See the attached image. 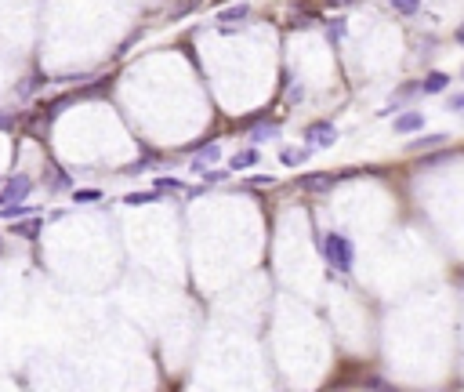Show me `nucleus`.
<instances>
[{
    "label": "nucleus",
    "mask_w": 464,
    "mask_h": 392,
    "mask_svg": "<svg viewBox=\"0 0 464 392\" xmlns=\"http://www.w3.org/2000/svg\"><path fill=\"white\" fill-rule=\"evenodd\" d=\"M251 163H257V149H243V153H236V157H232V171L251 168Z\"/></svg>",
    "instance_id": "nucleus-9"
},
{
    "label": "nucleus",
    "mask_w": 464,
    "mask_h": 392,
    "mask_svg": "<svg viewBox=\"0 0 464 392\" xmlns=\"http://www.w3.org/2000/svg\"><path fill=\"white\" fill-rule=\"evenodd\" d=\"M461 77H464V69H461Z\"/></svg>",
    "instance_id": "nucleus-16"
},
{
    "label": "nucleus",
    "mask_w": 464,
    "mask_h": 392,
    "mask_svg": "<svg viewBox=\"0 0 464 392\" xmlns=\"http://www.w3.org/2000/svg\"><path fill=\"white\" fill-rule=\"evenodd\" d=\"M30 189H33V182H30V178H11L4 189H0V200H4V204H8V200L30 196Z\"/></svg>",
    "instance_id": "nucleus-4"
},
{
    "label": "nucleus",
    "mask_w": 464,
    "mask_h": 392,
    "mask_svg": "<svg viewBox=\"0 0 464 392\" xmlns=\"http://www.w3.org/2000/svg\"><path fill=\"white\" fill-rule=\"evenodd\" d=\"M243 19H247V4H240L232 11H222V19H218V22H222V30H229L232 22H243Z\"/></svg>",
    "instance_id": "nucleus-8"
},
{
    "label": "nucleus",
    "mask_w": 464,
    "mask_h": 392,
    "mask_svg": "<svg viewBox=\"0 0 464 392\" xmlns=\"http://www.w3.org/2000/svg\"><path fill=\"white\" fill-rule=\"evenodd\" d=\"M446 84H450L446 73H428V77L421 80V91L424 95H439V91H446Z\"/></svg>",
    "instance_id": "nucleus-5"
},
{
    "label": "nucleus",
    "mask_w": 464,
    "mask_h": 392,
    "mask_svg": "<svg viewBox=\"0 0 464 392\" xmlns=\"http://www.w3.org/2000/svg\"><path fill=\"white\" fill-rule=\"evenodd\" d=\"M443 142H446V135H421L417 142H410V149L421 153V149H435V146H443Z\"/></svg>",
    "instance_id": "nucleus-7"
},
{
    "label": "nucleus",
    "mask_w": 464,
    "mask_h": 392,
    "mask_svg": "<svg viewBox=\"0 0 464 392\" xmlns=\"http://www.w3.org/2000/svg\"><path fill=\"white\" fill-rule=\"evenodd\" d=\"M457 41H461V44H464V30H461V33H457Z\"/></svg>",
    "instance_id": "nucleus-15"
},
{
    "label": "nucleus",
    "mask_w": 464,
    "mask_h": 392,
    "mask_svg": "<svg viewBox=\"0 0 464 392\" xmlns=\"http://www.w3.org/2000/svg\"><path fill=\"white\" fill-rule=\"evenodd\" d=\"M388 4L399 11V15H417L421 11V0H388Z\"/></svg>",
    "instance_id": "nucleus-10"
},
{
    "label": "nucleus",
    "mask_w": 464,
    "mask_h": 392,
    "mask_svg": "<svg viewBox=\"0 0 464 392\" xmlns=\"http://www.w3.org/2000/svg\"><path fill=\"white\" fill-rule=\"evenodd\" d=\"M102 193L98 189H80V193H76V200H80V204H91V200H98Z\"/></svg>",
    "instance_id": "nucleus-13"
},
{
    "label": "nucleus",
    "mask_w": 464,
    "mask_h": 392,
    "mask_svg": "<svg viewBox=\"0 0 464 392\" xmlns=\"http://www.w3.org/2000/svg\"><path fill=\"white\" fill-rule=\"evenodd\" d=\"M211 160H218V146H207V149H203V157L192 160V171H200V174H203V168H207Z\"/></svg>",
    "instance_id": "nucleus-11"
},
{
    "label": "nucleus",
    "mask_w": 464,
    "mask_h": 392,
    "mask_svg": "<svg viewBox=\"0 0 464 392\" xmlns=\"http://www.w3.org/2000/svg\"><path fill=\"white\" fill-rule=\"evenodd\" d=\"M323 258L334 265V269L348 273V269H352V262H356V247H352V240L341 236V233H327V236H323Z\"/></svg>",
    "instance_id": "nucleus-1"
},
{
    "label": "nucleus",
    "mask_w": 464,
    "mask_h": 392,
    "mask_svg": "<svg viewBox=\"0 0 464 392\" xmlns=\"http://www.w3.org/2000/svg\"><path fill=\"white\" fill-rule=\"evenodd\" d=\"M392 128L399 135H410V131H421L424 128V113H403V117L392 120Z\"/></svg>",
    "instance_id": "nucleus-3"
},
{
    "label": "nucleus",
    "mask_w": 464,
    "mask_h": 392,
    "mask_svg": "<svg viewBox=\"0 0 464 392\" xmlns=\"http://www.w3.org/2000/svg\"><path fill=\"white\" fill-rule=\"evenodd\" d=\"M305 138H308V146H330V142H338V128L330 120H319L305 131Z\"/></svg>",
    "instance_id": "nucleus-2"
},
{
    "label": "nucleus",
    "mask_w": 464,
    "mask_h": 392,
    "mask_svg": "<svg viewBox=\"0 0 464 392\" xmlns=\"http://www.w3.org/2000/svg\"><path fill=\"white\" fill-rule=\"evenodd\" d=\"M450 109H454V113H461V109H464V91L450 98Z\"/></svg>",
    "instance_id": "nucleus-14"
},
{
    "label": "nucleus",
    "mask_w": 464,
    "mask_h": 392,
    "mask_svg": "<svg viewBox=\"0 0 464 392\" xmlns=\"http://www.w3.org/2000/svg\"><path fill=\"white\" fill-rule=\"evenodd\" d=\"M19 236H36V233H40V218H33V222H25V225H19V229H15Z\"/></svg>",
    "instance_id": "nucleus-12"
},
{
    "label": "nucleus",
    "mask_w": 464,
    "mask_h": 392,
    "mask_svg": "<svg viewBox=\"0 0 464 392\" xmlns=\"http://www.w3.org/2000/svg\"><path fill=\"white\" fill-rule=\"evenodd\" d=\"M308 153H312V146H308V149H283L279 160L287 163V168H298V163H305V160H308Z\"/></svg>",
    "instance_id": "nucleus-6"
}]
</instances>
